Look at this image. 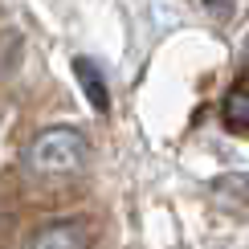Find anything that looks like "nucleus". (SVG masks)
Segmentation results:
<instances>
[{"label":"nucleus","instance_id":"obj_1","mask_svg":"<svg viewBox=\"0 0 249 249\" xmlns=\"http://www.w3.org/2000/svg\"><path fill=\"white\" fill-rule=\"evenodd\" d=\"M90 143L74 127H49L29 143V168L37 176H70L86 163Z\"/></svg>","mask_w":249,"mask_h":249},{"label":"nucleus","instance_id":"obj_2","mask_svg":"<svg viewBox=\"0 0 249 249\" xmlns=\"http://www.w3.org/2000/svg\"><path fill=\"white\" fill-rule=\"evenodd\" d=\"M25 249H90V225L86 221H57L37 229L25 241Z\"/></svg>","mask_w":249,"mask_h":249},{"label":"nucleus","instance_id":"obj_3","mask_svg":"<svg viewBox=\"0 0 249 249\" xmlns=\"http://www.w3.org/2000/svg\"><path fill=\"white\" fill-rule=\"evenodd\" d=\"M74 74L82 82V94H86L90 102H94V110H107V82H102V70L94 66V61H86V57H78L74 61Z\"/></svg>","mask_w":249,"mask_h":249},{"label":"nucleus","instance_id":"obj_4","mask_svg":"<svg viewBox=\"0 0 249 249\" xmlns=\"http://www.w3.org/2000/svg\"><path fill=\"white\" fill-rule=\"evenodd\" d=\"M225 123H229L233 131H245L249 127V94H245V82H237L229 90V98H225Z\"/></svg>","mask_w":249,"mask_h":249}]
</instances>
